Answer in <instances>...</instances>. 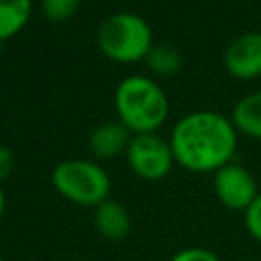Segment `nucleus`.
Returning <instances> with one entry per match:
<instances>
[{"label": "nucleus", "instance_id": "nucleus-1", "mask_svg": "<svg viewBox=\"0 0 261 261\" xmlns=\"http://www.w3.org/2000/svg\"><path fill=\"white\" fill-rule=\"evenodd\" d=\"M239 130L232 120L214 110H194L181 116L169 137L173 159L192 173H216L237 153Z\"/></svg>", "mask_w": 261, "mask_h": 261}, {"label": "nucleus", "instance_id": "nucleus-2", "mask_svg": "<svg viewBox=\"0 0 261 261\" xmlns=\"http://www.w3.org/2000/svg\"><path fill=\"white\" fill-rule=\"evenodd\" d=\"M114 110L130 135L155 133L169 114V98L147 75H126L114 92Z\"/></svg>", "mask_w": 261, "mask_h": 261}, {"label": "nucleus", "instance_id": "nucleus-3", "mask_svg": "<svg viewBox=\"0 0 261 261\" xmlns=\"http://www.w3.org/2000/svg\"><path fill=\"white\" fill-rule=\"evenodd\" d=\"M98 49L116 63H137L153 49V29L137 12H114L102 20L96 33Z\"/></svg>", "mask_w": 261, "mask_h": 261}, {"label": "nucleus", "instance_id": "nucleus-4", "mask_svg": "<svg viewBox=\"0 0 261 261\" xmlns=\"http://www.w3.org/2000/svg\"><path fill=\"white\" fill-rule=\"evenodd\" d=\"M51 184L67 202L96 208L110 196L108 171L92 159H65L51 171Z\"/></svg>", "mask_w": 261, "mask_h": 261}, {"label": "nucleus", "instance_id": "nucleus-5", "mask_svg": "<svg viewBox=\"0 0 261 261\" xmlns=\"http://www.w3.org/2000/svg\"><path fill=\"white\" fill-rule=\"evenodd\" d=\"M126 163L130 171L147 181H157L169 175L171 167L175 165L169 141L161 139L155 133L149 135H133L126 151Z\"/></svg>", "mask_w": 261, "mask_h": 261}, {"label": "nucleus", "instance_id": "nucleus-6", "mask_svg": "<svg viewBox=\"0 0 261 261\" xmlns=\"http://www.w3.org/2000/svg\"><path fill=\"white\" fill-rule=\"evenodd\" d=\"M212 188L218 202L234 212H245L259 194L253 173L234 161H230L214 173Z\"/></svg>", "mask_w": 261, "mask_h": 261}, {"label": "nucleus", "instance_id": "nucleus-7", "mask_svg": "<svg viewBox=\"0 0 261 261\" xmlns=\"http://www.w3.org/2000/svg\"><path fill=\"white\" fill-rule=\"evenodd\" d=\"M224 67L237 80L261 75V31H249L230 41L224 51Z\"/></svg>", "mask_w": 261, "mask_h": 261}, {"label": "nucleus", "instance_id": "nucleus-8", "mask_svg": "<svg viewBox=\"0 0 261 261\" xmlns=\"http://www.w3.org/2000/svg\"><path fill=\"white\" fill-rule=\"evenodd\" d=\"M130 139H133L130 130L120 120H106L90 133L88 147H90V153L94 155V159L108 161V159H114L120 153H124Z\"/></svg>", "mask_w": 261, "mask_h": 261}, {"label": "nucleus", "instance_id": "nucleus-9", "mask_svg": "<svg viewBox=\"0 0 261 261\" xmlns=\"http://www.w3.org/2000/svg\"><path fill=\"white\" fill-rule=\"evenodd\" d=\"M94 226L106 241H122L130 232V214L120 202L108 198L94 208Z\"/></svg>", "mask_w": 261, "mask_h": 261}, {"label": "nucleus", "instance_id": "nucleus-10", "mask_svg": "<svg viewBox=\"0 0 261 261\" xmlns=\"http://www.w3.org/2000/svg\"><path fill=\"white\" fill-rule=\"evenodd\" d=\"M230 120L239 133L261 141V90L241 98L232 108Z\"/></svg>", "mask_w": 261, "mask_h": 261}, {"label": "nucleus", "instance_id": "nucleus-11", "mask_svg": "<svg viewBox=\"0 0 261 261\" xmlns=\"http://www.w3.org/2000/svg\"><path fill=\"white\" fill-rule=\"evenodd\" d=\"M33 14V0H0V43L16 37Z\"/></svg>", "mask_w": 261, "mask_h": 261}, {"label": "nucleus", "instance_id": "nucleus-12", "mask_svg": "<svg viewBox=\"0 0 261 261\" xmlns=\"http://www.w3.org/2000/svg\"><path fill=\"white\" fill-rule=\"evenodd\" d=\"M149 69L157 75H173L181 67V55L175 47L167 43H155L149 55L145 57Z\"/></svg>", "mask_w": 261, "mask_h": 261}, {"label": "nucleus", "instance_id": "nucleus-13", "mask_svg": "<svg viewBox=\"0 0 261 261\" xmlns=\"http://www.w3.org/2000/svg\"><path fill=\"white\" fill-rule=\"evenodd\" d=\"M82 0H41V8L47 20L51 22H63L71 18L77 10Z\"/></svg>", "mask_w": 261, "mask_h": 261}, {"label": "nucleus", "instance_id": "nucleus-14", "mask_svg": "<svg viewBox=\"0 0 261 261\" xmlns=\"http://www.w3.org/2000/svg\"><path fill=\"white\" fill-rule=\"evenodd\" d=\"M243 222H245V230L249 232V237L261 243V192L251 202V206L243 212Z\"/></svg>", "mask_w": 261, "mask_h": 261}, {"label": "nucleus", "instance_id": "nucleus-15", "mask_svg": "<svg viewBox=\"0 0 261 261\" xmlns=\"http://www.w3.org/2000/svg\"><path fill=\"white\" fill-rule=\"evenodd\" d=\"M169 261H220V257L204 247H188L177 251Z\"/></svg>", "mask_w": 261, "mask_h": 261}, {"label": "nucleus", "instance_id": "nucleus-16", "mask_svg": "<svg viewBox=\"0 0 261 261\" xmlns=\"http://www.w3.org/2000/svg\"><path fill=\"white\" fill-rule=\"evenodd\" d=\"M12 167H14V157L12 153L0 145V184L12 173Z\"/></svg>", "mask_w": 261, "mask_h": 261}, {"label": "nucleus", "instance_id": "nucleus-17", "mask_svg": "<svg viewBox=\"0 0 261 261\" xmlns=\"http://www.w3.org/2000/svg\"><path fill=\"white\" fill-rule=\"evenodd\" d=\"M4 210H6V194H4V188L0 184V220L4 216Z\"/></svg>", "mask_w": 261, "mask_h": 261}, {"label": "nucleus", "instance_id": "nucleus-18", "mask_svg": "<svg viewBox=\"0 0 261 261\" xmlns=\"http://www.w3.org/2000/svg\"><path fill=\"white\" fill-rule=\"evenodd\" d=\"M71 261H86V259H71Z\"/></svg>", "mask_w": 261, "mask_h": 261}, {"label": "nucleus", "instance_id": "nucleus-19", "mask_svg": "<svg viewBox=\"0 0 261 261\" xmlns=\"http://www.w3.org/2000/svg\"><path fill=\"white\" fill-rule=\"evenodd\" d=\"M0 261H6V259H4V257H2V253H0Z\"/></svg>", "mask_w": 261, "mask_h": 261}, {"label": "nucleus", "instance_id": "nucleus-20", "mask_svg": "<svg viewBox=\"0 0 261 261\" xmlns=\"http://www.w3.org/2000/svg\"><path fill=\"white\" fill-rule=\"evenodd\" d=\"M241 261H255V259H241Z\"/></svg>", "mask_w": 261, "mask_h": 261}]
</instances>
